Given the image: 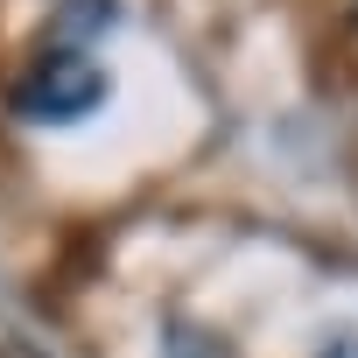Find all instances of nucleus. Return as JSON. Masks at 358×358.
<instances>
[{"label": "nucleus", "instance_id": "nucleus-1", "mask_svg": "<svg viewBox=\"0 0 358 358\" xmlns=\"http://www.w3.org/2000/svg\"><path fill=\"white\" fill-rule=\"evenodd\" d=\"M106 99H113V78H106V64L85 57V50H43V57L15 78V92H8V106H15L29 127H78V120H92Z\"/></svg>", "mask_w": 358, "mask_h": 358}]
</instances>
